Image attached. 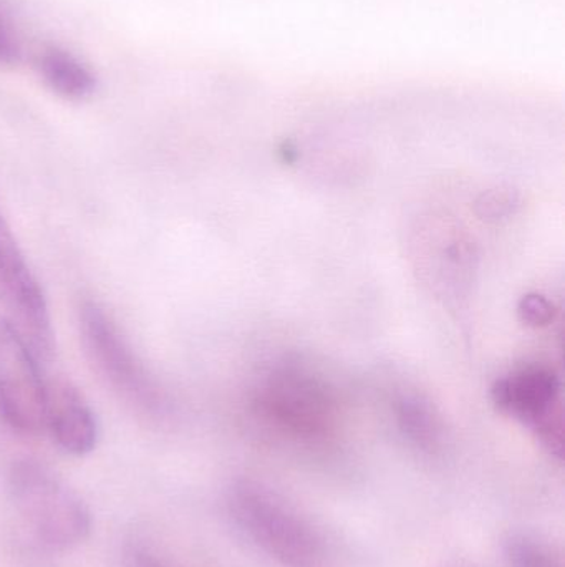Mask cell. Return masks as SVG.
Returning a JSON list of instances; mask_svg holds the SVG:
<instances>
[{
  "label": "cell",
  "instance_id": "1",
  "mask_svg": "<svg viewBox=\"0 0 565 567\" xmlns=\"http://www.w3.org/2000/svg\"><path fill=\"white\" fill-rule=\"evenodd\" d=\"M9 495L30 532L46 548H75L92 533V512L82 496L36 460L13 463Z\"/></svg>",
  "mask_w": 565,
  "mask_h": 567
},
{
  "label": "cell",
  "instance_id": "2",
  "mask_svg": "<svg viewBox=\"0 0 565 567\" xmlns=\"http://www.w3.org/2000/svg\"><path fill=\"white\" fill-rule=\"evenodd\" d=\"M80 337L86 359L113 392L149 412L159 406L161 395L155 380L98 303L80 307Z\"/></svg>",
  "mask_w": 565,
  "mask_h": 567
},
{
  "label": "cell",
  "instance_id": "3",
  "mask_svg": "<svg viewBox=\"0 0 565 567\" xmlns=\"http://www.w3.org/2000/svg\"><path fill=\"white\" fill-rule=\"evenodd\" d=\"M0 303L3 316L40 362L55 352L52 319L45 293L30 271L9 225L0 215Z\"/></svg>",
  "mask_w": 565,
  "mask_h": 567
},
{
  "label": "cell",
  "instance_id": "4",
  "mask_svg": "<svg viewBox=\"0 0 565 567\" xmlns=\"http://www.w3.org/2000/svg\"><path fill=\"white\" fill-rule=\"evenodd\" d=\"M45 383L39 360L0 312V416L20 433L45 430Z\"/></svg>",
  "mask_w": 565,
  "mask_h": 567
},
{
  "label": "cell",
  "instance_id": "5",
  "mask_svg": "<svg viewBox=\"0 0 565 567\" xmlns=\"http://www.w3.org/2000/svg\"><path fill=\"white\" fill-rule=\"evenodd\" d=\"M503 412L533 425L551 445L563 442L561 382L546 367L527 365L501 377L491 390Z\"/></svg>",
  "mask_w": 565,
  "mask_h": 567
},
{
  "label": "cell",
  "instance_id": "6",
  "mask_svg": "<svg viewBox=\"0 0 565 567\" xmlns=\"http://www.w3.org/2000/svg\"><path fill=\"white\" fill-rule=\"evenodd\" d=\"M45 430L70 455H88L98 442V423L85 396L69 380L45 383Z\"/></svg>",
  "mask_w": 565,
  "mask_h": 567
},
{
  "label": "cell",
  "instance_id": "7",
  "mask_svg": "<svg viewBox=\"0 0 565 567\" xmlns=\"http://www.w3.org/2000/svg\"><path fill=\"white\" fill-rule=\"evenodd\" d=\"M262 403L278 419L292 425H315L331 405V393L311 373L284 367L269 379L261 393Z\"/></svg>",
  "mask_w": 565,
  "mask_h": 567
},
{
  "label": "cell",
  "instance_id": "8",
  "mask_svg": "<svg viewBox=\"0 0 565 567\" xmlns=\"http://www.w3.org/2000/svg\"><path fill=\"white\" fill-rule=\"evenodd\" d=\"M36 69L45 85L66 100H85L95 92L92 70L69 50L46 47L39 53Z\"/></svg>",
  "mask_w": 565,
  "mask_h": 567
},
{
  "label": "cell",
  "instance_id": "9",
  "mask_svg": "<svg viewBox=\"0 0 565 567\" xmlns=\"http://www.w3.org/2000/svg\"><path fill=\"white\" fill-rule=\"evenodd\" d=\"M398 419L418 439H428L437 429V416L430 402L418 393H404L397 402Z\"/></svg>",
  "mask_w": 565,
  "mask_h": 567
},
{
  "label": "cell",
  "instance_id": "10",
  "mask_svg": "<svg viewBox=\"0 0 565 567\" xmlns=\"http://www.w3.org/2000/svg\"><path fill=\"white\" fill-rule=\"evenodd\" d=\"M517 206V196L513 192H504V189H493V192L484 193L477 202V213L481 219L488 221H498V219L506 218L513 215L514 208Z\"/></svg>",
  "mask_w": 565,
  "mask_h": 567
},
{
  "label": "cell",
  "instance_id": "11",
  "mask_svg": "<svg viewBox=\"0 0 565 567\" xmlns=\"http://www.w3.org/2000/svg\"><path fill=\"white\" fill-rule=\"evenodd\" d=\"M517 316L531 327L550 326L556 316V307L541 293H527L517 306Z\"/></svg>",
  "mask_w": 565,
  "mask_h": 567
},
{
  "label": "cell",
  "instance_id": "12",
  "mask_svg": "<svg viewBox=\"0 0 565 567\" xmlns=\"http://www.w3.org/2000/svg\"><path fill=\"white\" fill-rule=\"evenodd\" d=\"M20 59L19 39L6 7L0 2V65H15Z\"/></svg>",
  "mask_w": 565,
  "mask_h": 567
},
{
  "label": "cell",
  "instance_id": "13",
  "mask_svg": "<svg viewBox=\"0 0 565 567\" xmlns=\"http://www.w3.org/2000/svg\"><path fill=\"white\" fill-rule=\"evenodd\" d=\"M126 567H165L155 553L145 546L135 545L126 551Z\"/></svg>",
  "mask_w": 565,
  "mask_h": 567
}]
</instances>
